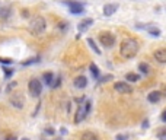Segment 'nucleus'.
<instances>
[{
    "label": "nucleus",
    "mask_w": 166,
    "mask_h": 140,
    "mask_svg": "<svg viewBox=\"0 0 166 140\" xmlns=\"http://www.w3.org/2000/svg\"><path fill=\"white\" fill-rule=\"evenodd\" d=\"M42 77H44V82H45L47 85H53V80H54V74L53 73H50V72H48V73H44Z\"/></svg>",
    "instance_id": "nucleus-17"
},
{
    "label": "nucleus",
    "mask_w": 166,
    "mask_h": 140,
    "mask_svg": "<svg viewBox=\"0 0 166 140\" xmlns=\"http://www.w3.org/2000/svg\"><path fill=\"white\" fill-rule=\"evenodd\" d=\"M92 23H93V19H90V18H89V19H83L79 25H77V28H79V31H85V29H87Z\"/></svg>",
    "instance_id": "nucleus-14"
},
{
    "label": "nucleus",
    "mask_w": 166,
    "mask_h": 140,
    "mask_svg": "<svg viewBox=\"0 0 166 140\" xmlns=\"http://www.w3.org/2000/svg\"><path fill=\"white\" fill-rule=\"evenodd\" d=\"M64 3L70 7V12H72L73 15H80V13H83V10H85V6H83L82 3H79V2H74V0H64Z\"/></svg>",
    "instance_id": "nucleus-6"
},
{
    "label": "nucleus",
    "mask_w": 166,
    "mask_h": 140,
    "mask_svg": "<svg viewBox=\"0 0 166 140\" xmlns=\"http://www.w3.org/2000/svg\"><path fill=\"white\" fill-rule=\"evenodd\" d=\"M114 89H115L118 93H131L133 92V88L130 86L127 82H115Z\"/></svg>",
    "instance_id": "nucleus-8"
},
{
    "label": "nucleus",
    "mask_w": 166,
    "mask_h": 140,
    "mask_svg": "<svg viewBox=\"0 0 166 140\" xmlns=\"http://www.w3.org/2000/svg\"><path fill=\"white\" fill-rule=\"evenodd\" d=\"M89 111H90V102L87 101V102H85L83 105H80V107L77 108V111H76V117H74V123H82V121L87 117Z\"/></svg>",
    "instance_id": "nucleus-3"
},
{
    "label": "nucleus",
    "mask_w": 166,
    "mask_h": 140,
    "mask_svg": "<svg viewBox=\"0 0 166 140\" xmlns=\"http://www.w3.org/2000/svg\"><path fill=\"white\" fill-rule=\"evenodd\" d=\"M125 79H127V82H139L140 76L137 73H127L125 74Z\"/></svg>",
    "instance_id": "nucleus-16"
},
{
    "label": "nucleus",
    "mask_w": 166,
    "mask_h": 140,
    "mask_svg": "<svg viewBox=\"0 0 166 140\" xmlns=\"http://www.w3.org/2000/svg\"><path fill=\"white\" fill-rule=\"evenodd\" d=\"M153 57L154 60L162 63V64H166V48H159L153 53Z\"/></svg>",
    "instance_id": "nucleus-9"
},
{
    "label": "nucleus",
    "mask_w": 166,
    "mask_h": 140,
    "mask_svg": "<svg viewBox=\"0 0 166 140\" xmlns=\"http://www.w3.org/2000/svg\"><path fill=\"white\" fill-rule=\"evenodd\" d=\"M160 118H162L163 123H166V109H163V113H162V115H160Z\"/></svg>",
    "instance_id": "nucleus-29"
},
{
    "label": "nucleus",
    "mask_w": 166,
    "mask_h": 140,
    "mask_svg": "<svg viewBox=\"0 0 166 140\" xmlns=\"http://www.w3.org/2000/svg\"><path fill=\"white\" fill-rule=\"evenodd\" d=\"M28 89H29V93L32 96H40L41 92H42V85L38 79H31L28 83Z\"/></svg>",
    "instance_id": "nucleus-5"
},
{
    "label": "nucleus",
    "mask_w": 166,
    "mask_h": 140,
    "mask_svg": "<svg viewBox=\"0 0 166 140\" xmlns=\"http://www.w3.org/2000/svg\"><path fill=\"white\" fill-rule=\"evenodd\" d=\"M40 61V59L38 57H35V59H31V60H26L22 63V66H31V64H34V63H38Z\"/></svg>",
    "instance_id": "nucleus-21"
},
{
    "label": "nucleus",
    "mask_w": 166,
    "mask_h": 140,
    "mask_svg": "<svg viewBox=\"0 0 166 140\" xmlns=\"http://www.w3.org/2000/svg\"><path fill=\"white\" fill-rule=\"evenodd\" d=\"M12 74H13V70H12V69H5V76H6V77L12 76Z\"/></svg>",
    "instance_id": "nucleus-25"
},
{
    "label": "nucleus",
    "mask_w": 166,
    "mask_h": 140,
    "mask_svg": "<svg viewBox=\"0 0 166 140\" xmlns=\"http://www.w3.org/2000/svg\"><path fill=\"white\" fill-rule=\"evenodd\" d=\"M45 133H47V134H54V128H51V127H48V128L45 130Z\"/></svg>",
    "instance_id": "nucleus-31"
},
{
    "label": "nucleus",
    "mask_w": 166,
    "mask_h": 140,
    "mask_svg": "<svg viewBox=\"0 0 166 140\" xmlns=\"http://www.w3.org/2000/svg\"><path fill=\"white\" fill-rule=\"evenodd\" d=\"M10 104L13 105L15 108H23V105H25V99H23V96L20 95L19 92H15V93H12L10 95Z\"/></svg>",
    "instance_id": "nucleus-7"
},
{
    "label": "nucleus",
    "mask_w": 166,
    "mask_h": 140,
    "mask_svg": "<svg viewBox=\"0 0 166 140\" xmlns=\"http://www.w3.org/2000/svg\"><path fill=\"white\" fill-rule=\"evenodd\" d=\"M47 29V22L42 16H35L31 22H29V32L34 37H40L41 34H44Z\"/></svg>",
    "instance_id": "nucleus-2"
},
{
    "label": "nucleus",
    "mask_w": 166,
    "mask_h": 140,
    "mask_svg": "<svg viewBox=\"0 0 166 140\" xmlns=\"http://www.w3.org/2000/svg\"><path fill=\"white\" fill-rule=\"evenodd\" d=\"M6 140H16V139H15L13 136H9V137H7V139H6Z\"/></svg>",
    "instance_id": "nucleus-32"
},
{
    "label": "nucleus",
    "mask_w": 166,
    "mask_h": 140,
    "mask_svg": "<svg viewBox=\"0 0 166 140\" xmlns=\"http://www.w3.org/2000/svg\"><path fill=\"white\" fill-rule=\"evenodd\" d=\"M80 140H99V137L93 131H83L82 136H80Z\"/></svg>",
    "instance_id": "nucleus-13"
},
{
    "label": "nucleus",
    "mask_w": 166,
    "mask_h": 140,
    "mask_svg": "<svg viewBox=\"0 0 166 140\" xmlns=\"http://www.w3.org/2000/svg\"><path fill=\"white\" fill-rule=\"evenodd\" d=\"M147 29V32L150 34L152 37H160V29H157V28H154V27H146Z\"/></svg>",
    "instance_id": "nucleus-15"
},
{
    "label": "nucleus",
    "mask_w": 166,
    "mask_h": 140,
    "mask_svg": "<svg viewBox=\"0 0 166 140\" xmlns=\"http://www.w3.org/2000/svg\"><path fill=\"white\" fill-rule=\"evenodd\" d=\"M139 70L140 72H141V73H149V72H150V66H149V64H147V63H140L139 64Z\"/></svg>",
    "instance_id": "nucleus-19"
},
{
    "label": "nucleus",
    "mask_w": 166,
    "mask_h": 140,
    "mask_svg": "<svg viewBox=\"0 0 166 140\" xmlns=\"http://www.w3.org/2000/svg\"><path fill=\"white\" fill-rule=\"evenodd\" d=\"M140 50V44L137 40L134 38H125L122 40L120 45V54L124 57V59H133L137 56Z\"/></svg>",
    "instance_id": "nucleus-1"
},
{
    "label": "nucleus",
    "mask_w": 166,
    "mask_h": 140,
    "mask_svg": "<svg viewBox=\"0 0 166 140\" xmlns=\"http://www.w3.org/2000/svg\"><path fill=\"white\" fill-rule=\"evenodd\" d=\"M99 42L106 48H111L115 44V35L112 32H101L99 34Z\"/></svg>",
    "instance_id": "nucleus-4"
},
{
    "label": "nucleus",
    "mask_w": 166,
    "mask_h": 140,
    "mask_svg": "<svg viewBox=\"0 0 166 140\" xmlns=\"http://www.w3.org/2000/svg\"><path fill=\"white\" fill-rule=\"evenodd\" d=\"M0 63H3V64H12V60L10 59H0Z\"/></svg>",
    "instance_id": "nucleus-26"
},
{
    "label": "nucleus",
    "mask_w": 166,
    "mask_h": 140,
    "mask_svg": "<svg viewBox=\"0 0 166 140\" xmlns=\"http://www.w3.org/2000/svg\"><path fill=\"white\" fill-rule=\"evenodd\" d=\"M117 10H118V5H117V3H108V5L104 6V15H105V16H111V15H114Z\"/></svg>",
    "instance_id": "nucleus-10"
},
{
    "label": "nucleus",
    "mask_w": 166,
    "mask_h": 140,
    "mask_svg": "<svg viewBox=\"0 0 166 140\" xmlns=\"http://www.w3.org/2000/svg\"><path fill=\"white\" fill-rule=\"evenodd\" d=\"M0 12H2V16H7V15H9V9H2V10H0Z\"/></svg>",
    "instance_id": "nucleus-28"
},
{
    "label": "nucleus",
    "mask_w": 166,
    "mask_h": 140,
    "mask_svg": "<svg viewBox=\"0 0 166 140\" xmlns=\"http://www.w3.org/2000/svg\"><path fill=\"white\" fill-rule=\"evenodd\" d=\"M90 72H92L93 74V77L95 79H99V70H98V67H96V64H90Z\"/></svg>",
    "instance_id": "nucleus-20"
},
{
    "label": "nucleus",
    "mask_w": 166,
    "mask_h": 140,
    "mask_svg": "<svg viewBox=\"0 0 166 140\" xmlns=\"http://www.w3.org/2000/svg\"><path fill=\"white\" fill-rule=\"evenodd\" d=\"M15 86H16V82H12V83L7 86V92H10V89H12V88H15Z\"/></svg>",
    "instance_id": "nucleus-30"
},
{
    "label": "nucleus",
    "mask_w": 166,
    "mask_h": 140,
    "mask_svg": "<svg viewBox=\"0 0 166 140\" xmlns=\"http://www.w3.org/2000/svg\"><path fill=\"white\" fill-rule=\"evenodd\" d=\"M117 140H127V134H118Z\"/></svg>",
    "instance_id": "nucleus-27"
},
{
    "label": "nucleus",
    "mask_w": 166,
    "mask_h": 140,
    "mask_svg": "<svg viewBox=\"0 0 166 140\" xmlns=\"http://www.w3.org/2000/svg\"><path fill=\"white\" fill-rule=\"evenodd\" d=\"M112 79V74H106V76H102V77H99V82L101 83H105V82H108V80Z\"/></svg>",
    "instance_id": "nucleus-22"
},
{
    "label": "nucleus",
    "mask_w": 166,
    "mask_h": 140,
    "mask_svg": "<svg viewBox=\"0 0 166 140\" xmlns=\"http://www.w3.org/2000/svg\"><path fill=\"white\" fill-rule=\"evenodd\" d=\"M61 83V76H58L57 79H55V83H53V88H58Z\"/></svg>",
    "instance_id": "nucleus-24"
},
{
    "label": "nucleus",
    "mask_w": 166,
    "mask_h": 140,
    "mask_svg": "<svg viewBox=\"0 0 166 140\" xmlns=\"http://www.w3.org/2000/svg\"><path fill=\"white\" fill-rule=\"evenodd\" d=\"M22 140H29V139H22Z\"/></svg>",
    "instance_id": "nucleus-33"
},
{
    "label": "nucleus",
    "mask_w": 166,
    "mask_h": 140,
    "mask_svg": "<svg viewBox=\"0 0 166 140\" xmlns=\"http://www.w3.org/2000/svg\"><path fill=\"white\" fill-rule=\"evenodd\" d=\"M87 44L90 45V48H92V50L95 51V53H96V54H99V56H101V50L98 48V45L95 44V41H93L92 38H87Z\"/></svg>",
    "instance_id": "nucleus-18"
},
{
    "label": "nucleus",
    "mask_w": 166,
    "mask_h": 140,
    "mask_svg": "<svg viewBox=\"0 0 166 140\" xmlns=\"http://www.w3.org/2000/svg\"><path fill=\"white\" fill-rule=\"evenodd\" d=\"M74 86L77 88V89H85L87 86V79L85 76H77L74 79Z\"/></svg>",
    "instance_id": "nucleus-11"
},
{
    "label": "nucleus",
    "mask_w": 166,
    "mask_h": 140,
    "mask_svg": "<svg viewBox=\"0 0 166 140\" xmlns=\"http://www.w3.org/2000/svg\"><path fill=\"white\" fill-rule=\"evenodd\" d=\"M160 98H162V92H159V91H152V92L147 95V99H149V102H152V104L159 102Z\"/></svg>",
    "instance_id": "nucleus-12"
},
{
    "label": "nucleus",
    "mask_w": 166,
    "mask_h": 140,
    "mask_svg": "<svg viewBox=\"0 0 166 140\" xmlns=\"http://www.w3.org/2000/svg\"><path fill=\"white\" fill-rule=\"evenodd\" d=\"M157 136H159V139H160V140H166V128L160 130L159 133H157Z\"/></svg>",
    "instance_id": "nucleus-23"
}]
</instances>
